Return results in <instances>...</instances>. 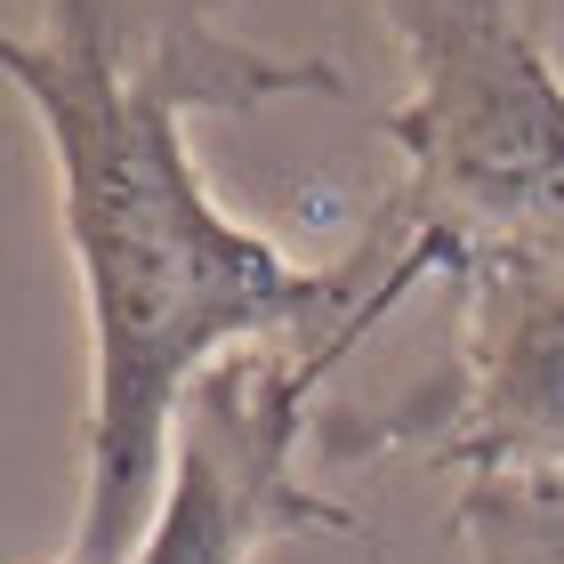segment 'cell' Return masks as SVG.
Instances as JSON below:
<instances>
[{"label":"cell","mask_w":564,"mask_h":564,"mask_svg":"<svg viewBox=\"0 0 564 564\" xmlns=\"http://www.w3.org/2000/svg\"><path fill=\"white\" fill-rule=\"evenodd\" d=\"M9 73L57 138L73 235L97 282L106 330V452L89 517L97 556L138 500L170 379L218 330H250L299 306V282L202 202L177 113L194 97H250L323 73L235 57L202 33V17H130V0H57L41 48L9 41Z\"/></svg>","instance_id":"cell-1"},{"label":"cell","mask_w":564,"mask_h":564,"mask_svg":"<svg viewBox=\"0 0 564 564\" xmlns=\"http://www.w3.org/2000/svg\"><path fill=\"white\" fill-rule=\"evenodd\" d=\"M476 541L492 564H564V492H492L476 508Z\"/></svg>","instance_id":"cell-2"}]
</instances>
